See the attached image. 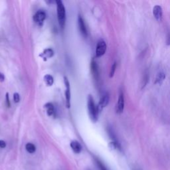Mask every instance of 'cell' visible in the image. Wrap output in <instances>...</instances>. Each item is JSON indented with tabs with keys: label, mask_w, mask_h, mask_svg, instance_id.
<instances>
[{
	"label": "cell",
	"mask_w": 170,
	"mask_h": 170,
	"mask_svg": "<svg viewBox=\"0 0 170 170\" xmlns=\"http://www.w3.org/2000/svg\"><path fill=\"white\" fill-rule=\"evenodd\" d=\"M87 106L90 118L93 122H96L98 120V114L97 112V109H96V106L95 104V102H94L93 97L92 95H90L88 96Z\"/></svg>",
	"instance_id": "1"
},
{
	"label": "cell",
	"mask_w": 170,
	"mask_h": 170,
	"mask_svg": "<svg viewBox=\"0 0 170 170\" xmlns=\"http://www.w3.org/2000/svg\"><path fill=\"white\" fill-rule=\"evenodd\" d=\"M57 5V15H58V20L59 25L61 27H64L65 24V8L62 1L61 0L56 1Z\"/></svg>",
	"instance_id": "2"
},
{
	"label": "cell",
	"mask_w": 170,
	"mask_h": 170,
	"mask_svg": "<svg viewBox=\"0 0 170 170\" xmlns=\"http://www.w3.org/2000/svg\"><path fill=\"white\" fill-rule=\"evenodd\" d=\"M109 100H110V96L108 93H105L102 96V97L100 100V102H99L98 104L96 106V109H97V112L98 114H99L103 110L104 108L108 105L109 103Z\"/></svg>",
	"instance_id": "3"
},
{
	"label": "cell",
	"mask_w": 170,
	"mask_h": 170,
	"mask_svg": "<svg viewBox=\"0 0 170 170\" xmlns=\"http://www.w3.org/2000/svg\"><path fill=\"white\" fill-rule=\"evenodd\" d=\"M106 43L103 39H100V41H98L97 45H96V57H100L103 55H104L106 53Z\"/></svg>",
	"instance_id": "4"
},
{
	"label": "cell",
	"mask_w": 170,
	"mask_h": 170,
	"mask_svg": "<svg viewBox=\"0 0 170 170\" xmlns=\"http://www.w3.org/2000/svg\"><path fill=\"white\" fill-rule=\"evenodd\" d=\"M124 109V96L122 90L120 91L118 99L116 106V112L117 114H122Z\"/></svg>",
	"instance_id": "5"
},
{
	"label": "cell",
	"mask_w": 170,
	"mask_h": 170,
	"mask_svg": "<svg viewBox=\"0 0 170 170\" xmlns=\"http://www.w3.org/2000/svg\"><path fill=\"white\" fill-rule=\"evenodd\" d=\"M64 82L65 85V98H66V107L70 108V83L67 77H64Z\"/></svg>",
	"instance_id": "6"
},
{
	"label": "cell",
	"mask_w": 170,
	"mask_h": 170,
	"mask_svg": "<svg viewBox=\"0 0 170 170\" xmlns=\"http://www.w3.org/2000/svg\"><path fill=\"white\" fill-rule=\"evenodd\" d=\"M153 15L158 22H161L162 17H163V11H162L161 6H158V5L154 6L153 9Z\"/></svg>",
	"instance_id": "7"
},
{
	"label": "cell",
	"mask_w": 170,
	"mask_h": 170,
	"mask_svg": "<svg viewBox=\"0 0 170 170\" xmlns=\"http://www.w3.org/2000/svg\"><path fill=\"white\" fill-rule=\"evenodd\" d=\"M45 18H46L45 12L43 11V10H39V11L37 12L35 15H34L33 19L36 23H37L40 25V23H42L43 22V21L45 19Z\"/></svg>",
	"instance_id": "8"
},
{
	"label": "cell",
	"mask_w": 170,
	"mask_h": 170,
	"mask_svg": "<svg viewBox=\"0 0 170 170\" xmlns=\"http://www.w3.org/2000/svg\"><path fill=\"white\" fill-rule=\"evenodd\" d=\"M78 27H79V29L80 31L81 34H82L85 37H86L87 36V27H86L83 19L80 16V15L78 16Z\"/></svg>",
	"instance_id": "9"
},
{
	"label": "cell",
	"mask_w": 170,
	"mask_h": 170,
	"mask_svg": "<svg viewBox=\"0 0 170 170\" xmlns=\"http://www.w3.org/2000/svg\"><path fill=\"white\" fill-rule=\"evenodd\" d=\"M54 52L53 49H47L45 50H44L43 52L39 55V57H41L42 59H43L44 61H47L48 59L51 58L53 56Z\"/></svg>",
	"instance_id": "10"
},
{
	"label": "cell",
	"mask_w": 170,
	"mask_h": 170,
	"mask_svg": "<svg viewBox=\"0 0 170 170\" xmlns=\"http://www.w3.org/2000/svg\"><path fill=\"white\" fill-rule=\"evenodd\" d=\"M70 148L75 154H79L82 151V146L80 143L76 140H73L70 142Z\"/></svg>",
	"instance_id": "11"
},
{
	"label": "cell",
	"mask_w": 170,
	"mask_h": 170,
	"mask_svg": "<svg viewBox=\"0 0 170 170\" xmlns=\"http://www.w3.org/2000/svg\"><path fill=\"white\" fill-rule=\"evenodd\" d=\"M165 78H166V74H165V73L163 72H159L156 76L154 84H155V85H161L162 82H163L164 81Z\"/></svg>",
	"instance_id": "12"
},
{
	"label": "cell",
	"mask_w": 170,
	"mask_h": 170,
	"mask_svg": "<svg viewBox=\"0 0 170 170\" xmlns=\"http://www.w3.org/2000/svg\"><path fill=\"white\" fill-rule=\"evenodd\" d=\"M91 70H92L93 74L95 79H98L99 72H98V67L95 61H93L91 63Z\"/></svg>",
	"instance_id": "13"
},
{
	"label": "cell",
	"mask_w": 170,
	"mask_h": 170,
	"mask_svg": "<svg viewBox=\"0 0 170 170\" xmlns=\"http://www.w3.org/2000/svg\"><path fill=\"white\" fill-rule=\"evenodd\" d=\"M44 108L46 109L47 114L49 116H51L54 114V106L52 103H48L45 104V106H44Z\"/></svg>",
	"instance_id": "14"
},
{
	"label": "cell",
	"mask_w": 170,
	"mask_h": 170,
	"mask_svg": "<svg viewBox=\"0 0 170 170\" xmlns=\"http://www.w3.org/2000/svg\"><path fill=\"white\" fill-rule=\"evenodd\" d=\"M44 81H45L47 86H48V87H51L54 82L53 78L50 75H46L45 77H44Z\"/></svg>",
	"instance_id": "15"
},
{
	"label": "cell",
	"mask_w": 170,
	"mask_h": 170,
	"mask_svg": "<svg viewBox=\"0 0 170 170\" xmlns=\"http://www.w3.org/2000/svg\"><path fill=\"white\" fill-rule=\"evenodd\" d=\"M109 148L110 150H121V146L119 143L118 142H116V141H112V142H110L109 143Z\"/></svg>",
	"instance_id": "16"
},
{
	"label": "cell",
	"mask_w": 170,
	"mask_h": 170,
	"mask_svg": "<svg viewBox=\"0 0 170 170\" xmlns=\"http://www.w3.org/2000/svg\"><path fill=\"white\" fill-rule=\"evenodd\" d=\"M25 149L29 153L33 154L36 151V147L32 143H27L25 146Z\"/></svg>",
	"instance_id": "17"
},
{
	"label": "cell",
	"mask_w": 170,
	"mask_h": 170,
	"mask_svg": "<svg viewBox=\"0 0 170 170\" xmlns=\"http://www.w3.org/2000/svg\"><path fill=\"white\" fill-rule=\"evenodd\" d=\"M116 65H117L116 62H114L113 65H112L110 71V75H109L110 78L113 77V76L114 75V73H115V71H116Z\"/></svg>",
	"instance_id": "18"
},
{
	"label": "cell",
	"mask_w": 170,
	"mask_h": 170,
	"mask_svg": "<svg viewBox=\"0 0 170 170\" xmlns=\"http://www.w3.org/2000/svg\"><path fill=\"white\" fill-rule=\"evenodd\" d=\"M148 80H149V77H148V74H146L144 75V77H143V82H142V88H144L146 87V85H147V83L148 82Z\"/></svg>",
	"instance_id": "19"
},
{
	"label": "cell",
	"mask_w": 170,
	"mask_h": 170,
	"mask_svg": "<svg viewBox=\"0 0 170 170\" xmlns=\"http://www.w3.org/2000/svg\"><path fill=\"white\" fill-rule=\"evenodd\" d=\"M14 100L15 103H18L20 100V96L17 93H15L14 95Z\"/></svg>",
	"instance_id": "20"
},
{
	"label": "cell",
	"mask_w": 170,
	"mask_h": 170,
	"mask_svg": "<svg viewBox=\"0 0 170 170\" xmlns=\"http://www.w3.org/2000/svg\"><path fill=\"white\" fill-rule=\"evenodd\" d=\"M6 103H7V107H10V101H9V93H6Z\"/></svg>",
	"instance_id": "21"
},
{
	"label": "cell",
	"mask_w": 170,
	"mask_h": 170,
	"mask_svg": "<svg viewBox=\"0 0 170 170\" xmlns=\"http://www.w3.org/2000/svg\"><path fill=\"white\" fill-rule=\"evenodd\" d=\"M6 147V143L4 140H0V148H5Z\"/></svg>",
	"instance_id": "22"
},
{
	"label": "cell",
	"mask_w": 170,
	"mask_h": 170,
	"mask_svg": "<svg viewBox=\"0 0 170 170\" xmlns=\"http://www.w3.org/2000/svg\"><path fill=\"white\" fill-rule=\"evenodd\" d=\"M166 44L167 45H170V33H168V35L167 36Z\"/></svg>",
	"instance_id": "23"
},
{
	"label": "cell",
	"mask_w": 170,
	"mask_h": 170,
	"mask_svg": "<svg viewBox=\"0 0 170 170\" xmlns=\"http://www.w3.org/2000/svg\"><path fill=\"white\" fill-rule=\"evenodd\" d=\"M4 80H5L4 75L3 74V73H1V72H0V81H1V82H4Z\"/></svg>",
	"instance_id": "24"
},
{
	"label": "cell",
	"mask_w": 170,
	"mask_h": 170,
	"mask_svg": "<svg viewBox=\"0 0 170 170\" xmlns=\"http://www.w3.org/2000/svg\"><path fill=\"white\" fill-rule=\"evenodd\" d=\"M98 164H99V166H100V169H102V170H107L106 169V167H104L103 164H102L100 161H98Z\"/></svg>",
	"instance_id": "25"
}]
</instances>
